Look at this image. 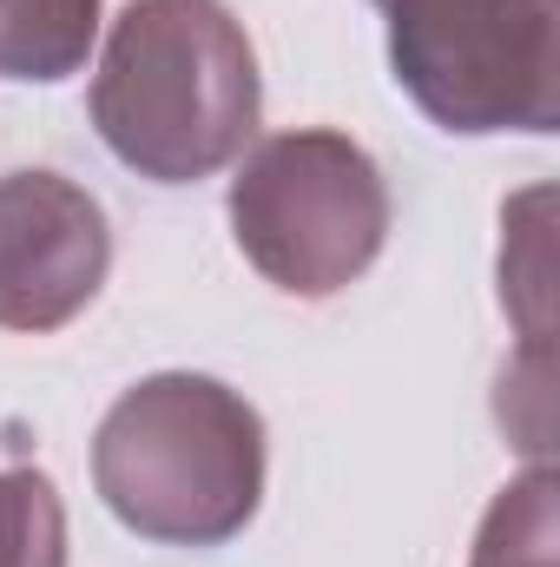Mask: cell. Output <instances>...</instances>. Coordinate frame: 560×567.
Listing matches in <instances>:
<instances>
[{"label": "cell", "mask_w": 560, "mask_h": 567, "mask_svg": "<svg viewBox=\"0 0 560 567\" xmlns=\"http://www.w3.org/2000/svg\"><path fill=\"white\" fill-rule=\"evenodd\" d=\"M0 567H66V508L40 468H0Z\"/></svg>", "instance_id": "8"}, {"label": "cell", "mask_w": 560, "mask_h": 567, "mask_svg": "<svg viewBox=\"0 0 560 567\" xmlns=\"http://www.w3.org/2000/svg\"><path fill=\"white\" fill-rule=\"evenodd\" d=\"M93 488L139 542L225 548L265 502V416L218 377H145L93 435Z\"/></svg>", "instance_id": "2"}, {"label": "cell", "mask_w": 560, "mask_h": 567, "mask_svg": "<svg viewBox=\"0 0 560 567\" xmlns=\"http://www.w3.org/2000/svg\"><path fill=\"white\" fill-rule=\"evenodd\" d=\"M231 238L278 290L310 303L336 297L383 258V172L350 133H271L231 178Z\"/></svg>", "instance_id": "3"}, {"label": "cell", "mask_w": 560, "mask_h": 567, "mask_svg": "<svg viewBox=\"0 0 560 567\" xmlns=\"http://www.w3.org/2000/svg\"><path fill=\"white\" fill-rule=\"evenodd\" d=\"M100 0H0V80L53 86L86 66Z\"/></svg>", "instance_id": "6"}, {"label": "cell", "mask_w": 560, "mask_h": 567, "mask_svg": "<svg viewBox=\"0 0 560 567\" xmlns=\"http://www.w3.org/2000/svg\"><path fill=\"white\" fill-rule=\"evenodd\" d=\"M560 522H554V475L548 462H535L521 482H508L475 535V561L468 567H560Z\"/></svg>", "instance_id": "7"}, {"label": "cell", "mask_w": 560, "mask_h": 567, "mask_svg": "<svg viewBox=\"0 0 560 567\" xmlns=\"http://www.w3.org/2000/svg\"><path fill=\"white\" fill-rule=\"evenodd\" d=\"M113 271L100 198L60 172L0 178V330L46 337L73 323Z\"/></svg>", "instance_id": "5"}, {"label": "cell", "mask_w": 560, "mask_h": 567, "mask_svg": "<svg viewBox=\"0 0 560 567\" xmlns=\"http://www.w3.org/2000/svg\"><path fill=\"white\" fill-rule=\"evenodd\" d=\"M396 86L442 133H554V0H376Z\"/></svg>", "instance_id": "4"}, {"label": "cell", "mask_w": 560, "mask_h": 567, "mask_svg": "<svg viewBox=\"0 0 560 567\" xmlns=\"http://www.w3.org/2000/svg\"><path fill=\"white\" fill-rule=\"evenodd\" d=\"M93 126L152 185H198L258 140L265 80L225 0H133L93 73Z\"/></svg>", "instance_id": "1"}]
</instances>
